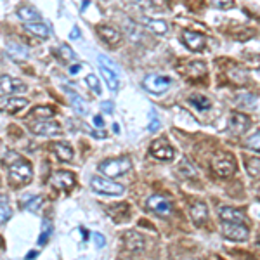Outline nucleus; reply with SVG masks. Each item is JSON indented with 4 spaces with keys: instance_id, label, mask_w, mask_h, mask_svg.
Here are the masks:
<instances>
[{
    "instance_id": "1",
    "label": "nucleus",
    "mask_w": 260,
    "mask_h": 260,
    "mask_svg": "<svg viewBox=\"0 0 260 260\" xmlns=\"http://www.w3.org/2000/svg\"><path fill=\"white\" fill-rule=\"evenodd\" d=\"M130 168H132V160H130L128 156L109 158V160H104L99 163V172L111 179L125 176Z\"/></svg>"
},
{
    "instance_id": "2",
    "label": "nucleus",
    "mask_w": 260,
    "mask_h": 260,
    "mask_svg": "<svg viewBox=\"0 0 260 260\" xmlns=\"http://www.w3.org/2000/svg\"><path fill=\"white\" fill-rule=\"evenodd\" d=\"M33 177L31 165L26 160H18L9 166V181L12 186H26Z\"/></svg>"
},
{
    "instance_id": "3",
    "label": "nucleus",
    "mask_w": 260,
    "mask_h": 260,
    "mask_svg": "<svg viewBox=\"0 0 260 260\" xmlns=\"http://www.w3.org/2000/svg\"><path fill=\"white\" fill-rule=\"evenodd\" d=\"M212 168L219 177H231L236 172V161H234L233 154L217 153L212 160Z\"/></svg>"
},
{
    "instance_id": "4",
    "label": "nucleus",
    "mask_w": 260,
    "mask_h": 260,
    "mask_svg": "<svg viewBox=\"0 0 260 260\" xmlns=\"http://www.w3.org/2000/svg\"><path fill=\"white\" fill-rule=\"evenodd\" d=\"M149 154L158 161H172L174 156H176V149L170 146V142L161 137V139L154 141L149 148Z\"/></svg>"
},
{
    "instance_id": "5",
    "label": "nucleus",
    "mask_w": 260,
    "mask_h": 260,
    "mask_svg": "<svg viewBox=\"0 0 260 260\" xmlns=\"http://www.w3.org/2000/svg\"><path fill=\"white\" fill-rule=\"evenodd\" d=\"M91 186L96 193H101V194H108V196H116V194H121L123 193V186L118 184V182H113L109 179H104V177H92L91 179Z\"/></svg>"
},
{
    "instance_id": "6",
    "label": "nucleus",
    "mask_w": 260,
    "mask_h": 260,
    "mask_svg": "<svg viewBox=\"0 0 260 260\" xmlns=\"http://www.w3.org/2000/svg\"><path fill=\"white\" fill-rule=\"evenodd\" d=\"M170 78L163 75H158V73H151V75H146L144 78V89L151 94H163L165 91H168L170 87Z\"/></svg>"
},
{
    "instance_id": "7",
    "label": "nucleus",
    "mask_w": 260,
    "mask_h": 260,
    "mask_svg": "<svg viewBox=\"0 0 260 260\" xmlns=\"http://www.w3.org/2000/svg\"><path fill=\"white\" fill-rule=\"evenodd\" d=\"M30 132L35 136H46V137H56L61 134V125L58 121L51 120H38L30 125Z\"/></svg>"
},
{
    "instance_id": "8",
    "label": "nucleus",
    "mask_w": 260,
    "mask_h": 260,
    "mask_svg": "<svg viewBox=\"0 0 260 260\" xmlns=\"http://www.w3.org/2000/svg\"><path fill=\"white\" fill-rule=\"evenodd\" d=\"M51 184L59 191H71L75 188V176L66 170H58L51 176Z\"/></svg>"
},
{
    "instance_id": "9",
    "label": "nucleus",
    "mask_w": 260,
    "mask_h": 260,
    "mask_svg": "<svg viewBox=\"0 0 260 260\" xmlns=\"http://www.w3.org/2000/svg\"><path fill=\"white\" fill-rule=\"evenodd\" d=\"M148 208L153 210L154 213L161 215V217H166V215L172 213V201L165 196H160V194H154V196L148 198Z\"/></svg>"
},
{
    "instance_id": "10",
    "label": "nucleus",
    "mask_w": 260,
    "mask_h": 260,
    "mask_svg": "<svg viewBox=\"0 0 260 260\" xmlns=\"http://www.w3.org/2000/svg\"><path fill=\"white\" fill-rule=\"evenodd\" d=\"M26 106H28V99H24V97H18V96L0 97V111L2 113L14 115V113H19Z\"/></svg>"
},
{
    "instance_id": "11",
    "label": "nucleus",
    "mask_w": 260,
    "mask_h": 260,
    "mask_svg": "<svg viewBox=\"0 0 260 260\" xmlns=\"http://www.w3.org/2000/svg\"><path fill=\"white\" fill-rule=\"evenodd\" d=\"M28 87L24 85L21 80L18 78H12V76H0V92H4V94H23V92H26Z\"/></svg>"
},
{
    "instance_id": "12",
    "label": "nucleus",
    "mask_w": 260,
    "mask_h": 260,
    "mask_svg": "<svg viewBox=\"0 0 260 260\" xmlns=\"http://www.w3.org/2000/svg\"><path fill=\"white\" fill-rule=\"evenodd\" d=\"M182 40H184L186 47L193 52H200L205 49V44H206V38L203 33H198V31H191V30H186L184 35H182Z\"/></svg>"
},
{
    "instance_id": "13",
    "label": "nucleus",
    "mask_w": 260,
    "mask_h": 260,
    "mask_svg": "<svg viewBox=\"0 0 260 260\" xmlns=\"http://www.w3.org/2000/svg\"><path fill=\"white\" fill-rule=\"evenodd\" d=\"M222 234H224L227 239H231V241H245L250 233L243 224H224Z\"/></svg>"
},
{
    "instance_id": "14",
    "label": "nucleus",
    "mask_w": 260,
    "mask_h": 260,
    "mask_svg": "<svg viewBox=\"0 0 260 260\" xmlns=\"http://www.w3.org/2000/svg\"><path fill=\"white\" fill-rule=\"evenodd\" d=\"M250 127V118L243 113H233L229 120V130L236 136H243Z\"/></svg>"
},
{
    "instance_id": "15",
    "label": "nucleus",
    "mask_w": 260,
    "mask_h": 260,
    "mask_svg": "<svg viewBox=\"0 0 260 260\" xmlns=\"http://www.w3.org/2000/svg\"><path fill=\"white\" fill-rule=\"evenodd\" d=\"M123 243H125V246H127V250L132 251V253H141L146 246L144 238H142L137 231H128V233H125Z\"/></svg>"
},
{
    "instance_id": "16",
    "label": "nucleus",
    "mask_w": 260,
    "mask_h": 260,
    "mask_svg": "<svg viewBox=\"0 0 260 260\" xmlns=\"http://www.w3.org/2000/svg\"><path fill=\"white\" fill-rule=\"evenodd\" d=\"M219 217L226 224H245V213L236 208H231V206H221L219 208Z\"/></svg>"
},
{
    "instance_id": "17",
    "label": "nucleus",
    "mask_w": 260,
    "mask_h": 260,
    "mask_svg": "<svg viewBox=\"0 0 260 260\" xmlns=\"http://www.w3.org/2000/svg\"><path fill=\"white\" fill-rule=\"evenodd\" d=\"M97 33H99V36L108 44V46H118L121 42V33L113 26H106V24H104V26H99L97 28Z\"/></svg>"
},
{
    "instance_id": "18",
    "label": "nucleus",
    "mask_w": 260,
    "mask_h": 260,
    "mask_svg": "<svg viewBox=\"0 0 260 260\" xmlns=\"http://www.w3.org/2000/svg\"><path fill=\"white\" fill-rule=\"evenodd\" d=\"M191 219H193V222L196 226H203L206 222V219H208V208H206V205L203 201H196L191 205Z\"/></svg>"
},
{
    "instance_id": "19",
    "label": "nucleus",
    "mask_w": 260,
    "mask_h": 260,
    "mask_svg": "<svg viewBox=\"0 0 260 260\" xmlns=\"http://www.w3.org/2000/svg\"><path fill=\"white\" fill-rule=\"evenodd\" d=\"M52 151L61 161H71L73 160V149L66 142H54L52 144Z\"/></svg>"
},
{
    "instance_id": "20",
    "label": "nucleus",
    "mask_w": 260,
    "mask_h": 260,
    "mask_svg": "<svg viewBox=\"0 0 260 260\" xmlns=\"http://www.w3.org/2000/svg\"><path fill=\"white\" fill-rule=\"evenodd\" d=\"M18 18L26 23H40V14L38 11L33 9L31 6H23L18 9Z\"/></svg>"
},
{
    "instance_id": "21",
    "label": "nucleus",
    "mask_w": 260,
    "mask_h": 260,
    "mask_svg": "<svg viewBox=\"0 0 260 260\" xmlns=\"http://www.w3.org/2000/svg\"><path fill=\"white\" fill-rule=\"evenodd\" d=\"M24 30L35 36H40V38H49L51 36V30L44 23H26L24 24Z\"/></svg>"
},
{
    "instance_id": "22",
    "label": "nucleus",
    "mask_w": 260,
    "mask_h": 260,
    "mask_svg": "<svg viewBox=\"0 0 260 260\" xmlns=\"http://www.w3.org/2000/svg\"><path fill=\"white\" fill-rule=\"evenodd\" d=\"M7 54L11 56L12 59H19V61H24L28 59V49L23 47L21 44H14V42H9L7 44Z\"/></svg>"
},
{
    "instance_id": "23",
    "label": "nucleus",
    "mask_w": 260,
    "mask_h": 260,
    "mask_svg": "<svg viewBox=\"0 0 260 260\" xmlns=\"http://www.w3.org/2000/svg\"><path fill=\"white\" fill-rule=\"evenodd\" d=\"M108 213L115 219V222H123L125 219L128 217L130 212H128V205L125 203H120V205H115V206H108Z\"/></svg>"
},
{
    "instance_id": "24",
    "label": "nucleus",
    "mask_w": 260,
    "mask_h": 260,
    "mask_svg": "<svg viewBox=\"0 0 260 260\" xmlns=\"http://www.w3.org/2000/svg\"><path fill=\"white\" fill-rule=\"evenodd\" d=\"M66 92L70 94V97H71V104H73V108H75L76 111H78V115H87V104H85V101L82 99V97L76 94V92L70 91L68 87H66Z\"/></svg>"
},
{
    "instance_id": "25",
    "label": "nucleus",
    "mask_w": 260,
    "mask_h": 260,
    "mask_svg": "<svg viewBox=\"0 0 260 260\" xmlns=\"http://www.w3.org/2000/svg\"><path fill=\"white\" fill-rule=\"evenodd\" d=\"M146 26H148V30H151L153 33L156 35H165L166 30H168V26H166L165 21H161V19H146Z\"/></svg>"
},
{
    "instance_id": "26",
    "label": "nucleus",
    "mask_w": 260,
    "mask_h": 260,
    "mask_svg": "<svg viewBox=\"0 0 260 260\" xmlns=\"http://www.w3.org/2000/svg\"><path fill=\"white\" fill-rule=\"evenodd\" d=\"M101 73H103L104 80H106L109 91H116V89H118V75H116V73H113V71H109V70H106V68H103V66H101Z\"/></svg>"
},
{
    "instance_id": "27",
    "label": "nucleus",
    "mask_w": 260,
    "mask_h": 260,
    "mask_svg": "<svg viewBox=\"0 0 260 260\" xmlns=\"http://www.w3.org/2000/svg\"><path fill=\"white\" fill-rule=\"evenodd\" d=\"M11 215H12V210H11L9 203H7V198L0 196V224H4V222L9 221Z\"/></svg>"
},
{
    "instance_id": "28",
    "label": "nucleus",
    "mask_w": 260,
    "mask_h": 260,
    "mask_svg": "<svg viewBox=\"0 0 260 260\" xmlns=\"http://www.w3.org/2000/svg\"><path fill=\"white\" fill-rule=\"evenodd\" d=\"M52 234V224L49 221H44V226H42V233H40V238H38V245L44 246L47 245L49 238H51Z\"/></svg>"
},
{
    "instance_id": "29",
    "label": "nucleus",
    "mask_w": 260,
    "mask_h": 260,
    "mask_svg": "<svg viewBox=\"0 0 260 260\" xmlns=\"http://www.w3.org/2000/svg\"><path fill=\"white\" fill-rule=\"evenodd\" d=\"M189 101H191V104H193V106H196L198 109H208L210 106H212L210 99H206L205 96H193Z\"/></svg>"
},
{
    "instance_id": "30",
    "label": "nucleus",
    "mask_w": 260,
    "mask_h": 260,
    "mask_svg": "<svg viewBox=\"0 0 260 260\" xmlns=\"http://www.w3.org/2000/svg\"><path fill=\"white\" fill-rule=\"evenodd\" d=\"M33 116H38V118H42V120H47V118H51V116H54V109L52 108H47V106H36L33 108Z\"/></svg>"
},
{
    "instance_id": "31",
    "label": "nucleus",
    "mask_w": 260,
    "mask_h": 260,
    "mask_svg": "<svg viewBox=\"0 0 260 260\" xmlns=\"http://www.w3.org/2000/svg\"><path fill=\"white\" fill-rule=\"evenodd\" d=\"M44 203V198L42 196H31L30 200H28L26 203H24V208L28 210V212H36V210L42 206Z\"/></svg>"
},
{
    "instance_id": "32",
    "label": "nucleus",
    "mask_w": 260,
    "mask_h": 260,
    "mask_svg": "<svg viewBox=\"0 0 260 260\" xmlns=\"http://www.w3.org/2000/svg\"><path fill=\"white\" fill-rule=\"evenodd\" d=\"M85 83L91 87V91L94 92V94L101 96V83H99V78H97L96 75H87V78H85Z\"/></svg>"
},
{
    "instance_id": "33",
    "label": "nucleus",
    "mask_w": 260,
    "mask_h": 260,
    "mask_svg": "<svg viewBox=\"0 0 260 260\" xmlns=\"http://www.w3.org/2000/svg\"><path fill=\"white\" fill-rule=\"evenodd\" d=\"M246 168H248V174L251 177H258V168H260V160L257 156L255 158H248L246 161Z\"/></svg>"
},
{
    "instance_id": "34",
    "label": "nucleus",
    "mask_w": 260,
    "mask_h": 260,
    "mask_svg": "<svg viewBox=\"0 0 260 260\" xmlns=\"http://www.w3.org/2000/svg\"><path fill=\"white\" fill-rule=\"evenodd\" d=\"M58 52H59L61 58L66 59V61H75V58H76V54L73 52V49L70 46H66V44H63V46L59 47Z\"/></svg>"
},
{
    "instance_id": "35",
    "label": "nucleus",
    "mask_w": 260,
    "mask_h": 260,
    "mask_svg": "<svg viewBox=\"0 0 260 260\" xmlns=\"http://www.w3.org/2000/svg\"><path fill=\"white\" fill-rule=\"evenodd\" d=\"M99 64L103 68H106V70H109V71H113V73H116V75H118V66H116V64L113 63V61L109 59V58H106V56H99Z\"/></svg>"
},
{
    "instance_id": "36",
    "label": "nucleus",
    "mask_w": 260,
    "mask_h": 260,
    "mask_svg": "<svg viewBox=\"0 0 260 260\" xmlns=\"http://www.w3.org/2000/svg\"><path fill=\"white\" fill-rule=\"evenodd\" d=\"M189 71H191V75H194V76H203L206 71V66L203 63H193L189 66Z\"/></svg>"
},
{
    "instance_id": "37",
    "label": "nucleus",
    "mask_w": 260,
    "mask_h": 260,
    "mask_svg": "<svg viewBox=\"0 0 260 260\" xmlns=\"http://www.w3.org/2000/svg\"><path fill=\"white\" fill-rule=\"evenodd\" d=\"M258 139H260V132L258 130H255L253 136L246 141V148H250V149H253L255 153H258Z\"/></svg>"
},
{
    "instance_id": "38",
    "label": "nucleus",
    "mask_w": 260,
    "mask_h": 260,
    "mask_svg": "<svg viewBox=\"0 0 260 260\" xmlns=\"http://www.w3.org/2000/svg\"><path fill=\"white\" fill-rule=\"evenodd\" d=\"M179 172H181L184 177H194V170L191 168V165L186 160L181 161V165H179Z\"/></svg>"
},
{
    "instance_id": "39",
    "label": "nucleus",
    "mask_w": 260,
    "mask_h": 260,
    "mask_svg": "<svg viewBox=\"0 0 260 260\" xmlns=\"http://www.w3.org/2000/svg\"><path fill=\"white\" fill-rule=\"evenodd\" d=\"M160 128V120H158V116L154 115V111L149 113V125H148V130L149 132H156V130Z\"/></svg>"
},
{
    "instance_id": "40",
    "label": "nucleus",
    "mask_w": 260,
    "mask_h": 260,
    "mask_svg": "<svg viewBox=\"0 0 260 260\" xmlns=\"http://www.w3.org/2000/svg\"><path fill=\"white\" fill-rule=\"evenodd\" d=\"M92 241H94V245L97 248H103L104 245H106V239L101 233H92Z\"/></svg>"
},
{
    "instance_id": "41",
    "label": "nucleus",
    "mask_w": 260,
    "mask_h": 260,
    "mask_svg": "<svg viewBox=\"0 0 260 260\" xmlns=\"http://www.w3.org/2000/svg\"><path fill=\"white\" fill-rule=\"evenodd\" d=\"M213 7H221V9H229V7H233V2L231 0H227V2H224V0H215V2H212Z\"/></svg>"
},
{
    "instance_id": "42",
    "label": "nucleus",
    "mask_w": 260,
    "mask_h": 260,
    "mask_svg": "<svg viewBox=\"0 0 260 260\" xmlns=\"http://www.w3.org/2000/svg\"><path fill=\"white\" fill-rule=\"evenodd\" d=\"M101 109H104L106 113H113V109H115V104H113L111 101H104V103H101Z\"/></svg>"
},
{
    "instance_id": "43",
    "label": "nucleus",
    "mask_w": 260,
    "mask_h": 260,
    "mask_svg": "<svg viewBox=\"0 0 260 260\" xmlns=\"http://www.w3.org/2000/svg\"><path fill=\"white\" fill-rule=\"evenodd\" d=\"M94 125H96L97 128H103L104 127V120L101 118L99 115H97V116H94Z\"/></svg>"
},
{
    "instance_id": "44",
    "label": "nucleus",
    "mask_w": 260,
    "mask_h": 260,
    "mask_svg": "<svg viewBox=\"0 0 260 260\" xmlns=\"http://www.w3.org/2000/svg\"><path fill=\"white\" fill-rule=\"evenodd\" d=\"M70 38H71V40L80 38V30H78V26H75V28H73V31L70 33Z\"/></svg>"
},
{
    "instance_id": "45",
    "label": "nucleus",
    "mask_w": 260,
    "mask_h": 260,
    "mask_svg": "<svg viewBox=\"0 0 260 260\" xmlns=\"http://www.w3.org/2000/svg\"><path fill=\"white\" fill-rule=\"evenodd\" d=\"M80 70H82V64H75V66L70 68V75H76Z\"/></svg>"
},
{
    "instance_id": "46",
    "label": "nucleus",
    "mask_w": 260,
    "mask_h": 260,
    "mask_svg": "<svg viewBox=\"0 0 260 260\" xmlns=\"http://www.w3.org/2000/svg\"><path fill=\"white\" fill-rule=\"evenodd\" d=\"M36 255H38V253H36V251H31V253H28V255H26V260L36 258Z\"/></svg>"
},
{
    "instance_id": "47",
    "label": "nucleus",
    "mask_w": 260,
    "mask_h": 260,
    "mask_svg": "<svg viewBox=\"0 0 260 260\" xmlns=\"http://www.w3.org/2000/svg\"><path fill=\"white\" fill-rule=\"evenodd\" d=\"M113 132H115V134H120V125H118V123H113Z\"/></svg>"
},
{
    "instance_id": "48",
    "label": "nucleus",
    "mask_w": 260,
    "mask_h": 260,
    "mask_svg": "<svg viewBox=\"0 0 260 260\" xmlns=\"http://www.w3.org/2000/svg\"><path fill=\"white\" fill-rule=\"evenodd\" d=\"M85 7H89V2H82V7H80V9H82V11H83V9H85Z\"/></svg>"
},
{
    "instance_id": "49",
    "label": "nucleus",
    "mask_w": 260,
    "mask_h": 260,
    "mask_svg": "<svg viewBox=\"0 0 260 260\" xmlns=\"http://www.w3.org/2000/svg\"><path fill=\"white\" fill-rule=\"evenodd\" d=\"M0 246H2V238H0Z\"/></svg>"
},
{
    "instance_id": "50",
    "label": "nucleus",
    "mask_w": 260,
    "mask_h": 260,
    "mask_svg": "<svg viewBox=\"0 0 260 260\" xmlns=\"http://www.w3.org/2000/svg\"><path fill=\"white\" fill-rule=\"evenodd\" d=\"M121 260H132V258H121Z\"/></svg>"
}]
</instances>
